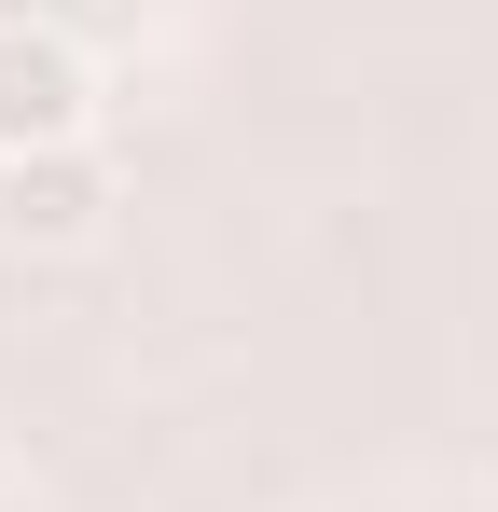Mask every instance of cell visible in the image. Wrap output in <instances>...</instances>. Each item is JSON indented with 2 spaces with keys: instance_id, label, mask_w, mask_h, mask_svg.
I'll return each instance as SVG.
<instances>
[{
  "instance_id": "1",
  "label": "cell",
  "mask_w": 498,
  "mask_h": 512,
  "mask_svg": "<svg viewBox=\"0 0 498 512\" xmlns=\"http://www.w3.org/2000/svg\"><path fill=\"white\" fill-rule=\"evenodd\" d=\"M70 139H97V56L42 14H0V167L70 153Z\"/></svg>"
},
{
  "instance_id": "2",
  "label": "cell",
  "mask_w": 498,
  "mask_h": 512,
  "mask_svg": "<svg viewBox=\"0 0 498 512\" xmlns=\"http://www.w3.org/2000/svg\"><path fill=\"white\" fill-rule=\"evenodd\" d=\"M111 208H125V180H111V153L97 139H70V153H14L0 167V250H97L111 236Z\"/></svg>"
},
{
  "instance_id": "3",
  "label": "cell",
  "mask_w": 498,
  "mask_h": 512,
  "mask_svg": "<svg viewBox=\"0 0 498 512\" xmlns=\"http://www.w3.org/2000/svg\"><path fill=\"white\" fill-rule=\"evenodd\" d=\"M0 512H42V499H14V485H0Z\"/></svg>"
},
{
  "instance_id": "4",
  "label": "cell",
  "mask_w": 498,
  "mask_h": 512,
  "mask_svg": "<svg viewBox=\"0 0 498 512\" xmlns=\"http://www.w3.org/2000/svg\"><path fill=\"white\" fill-rule=\"evenodd\" d=\"M0 485H14V471H0Z\"/></svg>"
}]
</instances>
